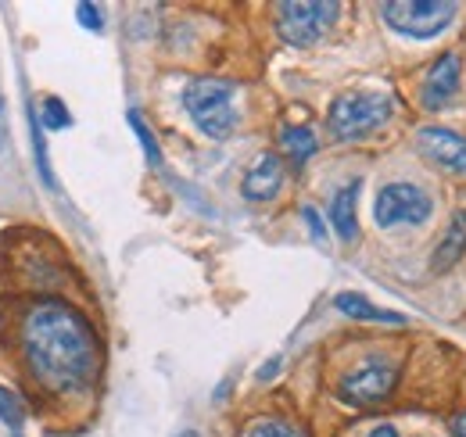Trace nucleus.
Segmentation results:
<instances>
[{"mask_svg":"<svg viewBox=\"0 0 466 437\" xmlns=\"http://www.w3.org/2000/svg\"><path fill=\"white\" fill-rule=\"evenodd\" d=\"M341 15L334 0H288L277 7V29L291 47H312Z\"/></svg>","mask_w":466,"mask_h":437,"instance_id":"20e7f679","label":"nucleus"},{"mask_svg":"<svg viewBox=\"0 0 466 437\" xmlns=\"http://www.w3.org/2000/svg\"><path fill=\"white\" fill-rule=\"evenodd\" d=\"M126 118H129V126H133V133H137V140H140V147H144L147 162L162 165V151H158V144H155V133H151V129H147V122L140 118V111H129Z\"/></svg>","mask_w":466,"mask_h":437,"instance_id":"2eb2a0df","label":"nucleus"},{"mask_svg":"<svg viewBox=\"0 0 466 437\" xmlns=\"http://www.w3.org/2000/svg\"><path fill=\"white\" fill-rule=\"evenodd\" d=\"M463 255H466V212H456L452 222L445 226V233H441L438 248H434L431 269H434V273H449Z\"/></svg>","mask_w":466,"mask_h":437,"instance_id":"9b49d317","label":"nucleus"},{"mask_svg":"<svg viewBox=\"0 0 466 437\" xmlns=\"http://www.w3.org/2000/svg\"><path fill=\"white\" fill-rule=\"evenodd\" d=\"M277 370H280V359H273V362H269V366H266V370H262V373H258V377H262V381H269V377H273V373H277Z\"/></svg>","mask_w":466,"mask_h":437,"instance_id":"412c9836","label":"nucleus"},{"mask_svg":"<svg viewBox=\"0 0 466 437\" xmlns=\"http://www.w3.org/2000/svg\"><path fill=\"white\" fill-rule=\"evenodd\" d=\"M0 420L7 423V427H22L25 423V405H22V398L15 394V391H7V387H0Z\"/></svg>","mask_w":466,"mask_h":437,"instance_id":"dca6fc26","label":"nucleus"},{"mask_svg":"<svg viewBox=\"0 0 466 437\" xmlns=\"http://www.w3.org/2000/svg\"><path fill=\"white\" fill-rule=\"evenodd\" d=\"M248 437H301L294 431L291 423H284V420H262V423H255Z\"/></svg>","mask_w":466,"mask_h":437,"instance_id":"a211bd4d","label":"nucleus"},{"mask_svg":"<svg viewBox=\"0 0 466 437\" xmlns=\"http://www.w3.org/2000/svg\"><path fill=\"white\" fill-rule=\"evenodd\" d=\"M355 205H359V183L341 187V190L334 194V201H330V222H334V229H338L341 240H355V233H359Z\"/></svg>","mask_w":466,"mask_h":437,"instance_id":"ddd939ff","label":"nucleus"},{"mask_svg":"<svg viewBox=\"0 0 466 437\" xmlns=\"http://www.w3.org/2000/svg\"><path fill=\"white\" fill-rule=\"evenodd\" d=\"M395 381H399V370L391 362H366L341 381V398L351 405H377L391 394Z\"/></svg>","mask_w":466,"mask_h":437,"instance_id":"0eeeda50","label":"nucleus"},{"mask_svg":"<svg viewBox=\"0 0 466 437\" xmlns=\"http://www.w3.org/2000/svg\"><path fill=\"white\" fill-rule=\"evenodd\" d=\"M334 305H338V312H345V316H351V320H366V323H388V327H402V323H406V316L388 312V309H377L370 298L351 294V290H341V294L334 298Z\"/></svg>","mask_w":466,"mask_h":437,"instance_id":"f8f14e48","label":"nucleus"},{"mask_svg":"<svg viewBox=\"0 0 466 437\" xmlns=\"http://www.w3.org/2000/svg\"><path fill=\"white\" fill-rule=\"evenodd\" d=\"M40 118H44V126L47 129H65V126H72V115L65 111L58 97H47L44 105H40Z\"/></svg>","mask_w":466,"mask_h":437,"instance_id":"f3484780","label":"nucleus"},{"mask_svg":"<svg viewBox=\"0 0 466 437\" xmlns=\"http://www.w3.org/2000/svg\"><path fill=\"white\" fill-rule=\"evenodd\" d=\"M391 118V97L388 94H345L330 105L327 115V126L338 140H359V137H370L373 129H380L384 122Z\"/></svg>","mask_w":466,"mask_h":437,"instance_id":"7ed1b4c3","label":"nucleus"},{"mask_svg":"<svg viewBox=\"0 0 466 437\" xmlns=\"http://www.w3.org/2000/svg\"><path fill=\"white\" fill-rule=\"evenodd\" d=\"M179 437H198V434H194V431H183V434H179Z\"/></svg>","mask_w":466,"mask_h":437,"instance_id":"b1692460","label":"nucleus"},{"mask_svg":"<svg viewBox=\"0 0 466 437\" xmlns=\"http://www.w3.org/2000/svg\"><path fill=\"white\" fill-rule=\"evenodd\" d=\"M384 18L395 33H402L409 40H431L452 25L456 4H449V0H391V4H384Z\"/></svg>","mask_w":466,"mask_h":437,"instance_id":"39448f33","label":"nucleus"},{"mask_svg":"<svg viewBox=\"0 0 466 437\" xmlns=\"http://www.w3.org/2000/svg\"><path fill=\"white\" fill-rule=\"evenodd\" d=\"M301 216H305V222H309V229H312V237H316V240H323V237H327L323 218H319V212H316V208H301Z\"/></svg>","mask_w":466,"mask_h":437,"instance_id":"aec40b11","label":"nucleus"},{"mask_svg":"<svg viewBox=\"0 0 466 437\" xmlns=\"http://www.w3.org/2000/svg\"><path fill=\"white\" fill-rule=\"evenodd\" d=\"M456 437H466V416L456 420Z\"/></svg>","mask_w":466,"mask_h":437,"instance_id":"5701e85b","label":"nucleus"},{"mask_svg":"<svg viewBox=\"0 0 466 437\" xmlns=\"http://www.w3.org/2000/svg\"><path fill=\"white\" fill-rule=\"evenodd\" d=\"M460 68L463 61L456 51H445L441 57H434V65L427 68V79H423V90H420V101L427 111H445L452 105L456 90H460Z\"/></svg>","mask_w":466,"mask_h":437,"instance_id":"6e6552de","label":"nucleus"},{"mask_svg":"<svg viewBox=\"0 0 466 437\" xmlns=\"http://www.w3.org/2000/svg\"><path fill=\"white\" fill-rule=\"evenodd\" d=\"M280 144H284V151H288V158H291L294 165L309 162V158L316 155V137H312V129H305V126H288L284 137H280Z\"/></svg>","mask_w":466,"mask_h":437,"instance_id":"4468645a","label":"nucleus"},{"mask_svg":"<svg viewBox=\"0 0 466 437\" xmlns=\"http://www.w3.org/2000/svg\"><path fill=\"white\" fill-rule=\"evenodd\" d=\"M420 147L431 162H438L449 172H466V140L452 129L441 126H427L420 129Z\"/></svg>","mask_w":466,"mask_h":437,"instance_id":"1a4fd4ad","label":"nucleus"},{"mask_svg":"<svg viewBox=\"0 0 466 437\" xmlns=\"http://www.w3.org/2000/svg\"><path fill=\"white\" fill-rule=\"evenodd\" d=\"M183 108L208 140H227L237 129L233 83H227V79H212V76L190 79L183 90Z\"/></svg>","mask_w":466,"mask_h":437,"instance_id":"f03ea898","label":"nucleus"},{"mask_svg":"<svg viewBox=\"0 0 466 437\" xmlns=\"http://www.w3.org/2000/svg\"><path fill=\"white\" fill-rule=\"evenodd\" d=\"M76 15H79V22H83L86 29H101V25H105V22H101V11H97L94 4H79Z\"/></svg>","mask_w":466,"mask_h":437,"instance_id":"6ab92c4d","label":"nucleus"},{"mask_svg":"<svg viewBox=\"0 0 466 437\" xmlns=\"http://www.w3.org/2000/svg\"><path fill=\"white\" fill-rule=\"evenodd\" d=\"M280 183H284V165H280V158L277 155H262L258 162L248 168L240 190H244L248 201H269V198H277Z\"/></svg>","mask_w":466,"mask_h":437,"instance_id":"9d476101","label":"nucleus"},{"mask_svg":"<svg viewBox=\"0 0 466 437\" xmlns=\"http://www.w3.org/2000/svg\"><path fill=\"white\" fill-rule=\"evenodd\" d=\"M22 348L33 377L51 391H83L101 366L94 330L65 301H40L29 309Z\"/></svg>","mask_w":466,"mask_h":437,"instance_id":"f257e3e1","label":"nucleus"},{"mask_svg":"<svg viewBox=\"0 0 466 437\" xmlns=\"http://www.w3.org/2000/svg\"><path fill=\"white\" fill-rule=\"evenodd\" d=\"M434 212V201L427 190H420L416 183H388L380 194H377V205H373V218L380 229H391V226H420L427 222Z\"/></svg>","mask_w":466,"mask_h":437,"instance_id":"423d86ee","label":"nucleus"},{"mask_svg":"<svg viewBox=\"0 0 466 437\" xmlns=\"http://www.w3.org/2000/svg\"><path fill=\"white\" fill-rule=\"evenodd\" d=\"M370 437H399V434H395V427H377Z\"/></svg>","mask_w":466,"mask_h":437,"instance_id":"4be33fe9","label":"nucleus"}]
</instances>
